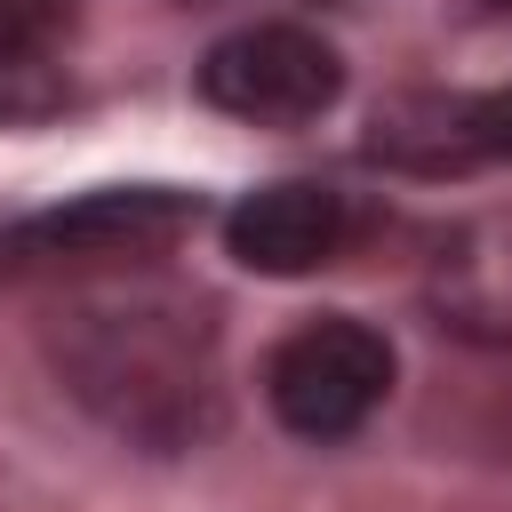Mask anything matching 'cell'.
<instances>
[{"label": "cell", "mask_w": 512, "mask_h": 512, "mask_svg": "<svg viewBox=\"0 0 512 512\" xmlns=\"http://www.w3.org/2000/svg\"><path fill=\"white\" fill-rule=\"evenodd\" d=\"M64 384L144 448H192L216 424V328L176 296L80 304L56 336Z\"/></svg>", "instance_id": "obj_1"}, {"label": "cell", "mask_w": 512, "mask_h": 512, "mask_svg": "<svg viewBox=\"0 0 512 512\" xmlns=\"http://www.w3.org/2000/svg\"><path fill=\"white\" fill-rule=\"evenodd\" d=\"M192 224H200V200L192 192H168V184H104V192H80V200L8 216L0 224V272L16 280V272L144 264L160 248H176Z\"/></svg>", "instance_id": "obj_2"}, {"label": "cell", "mask_w": 512, "mask_h": 512, "mask_svg": "<svg viewBox=\"0 0 512 512\" xmlns=\"http://www.w3.org/2000/svg\"><path fill=\"white\" fill-rule=\"evenodd\" d=\"M392 392V344L384 328L352 320V312H320L304 328H288L264 360V400L296 440H344L360 432Z\"/></svg>", "instance_id": "obj_3"}, {"label": "cell", "mask_w": 512, "mask_h": 512, "mask_svg": "<svg viewBox=\"0 0 512 512\" xmlns=\"http://www.w3.org/2000/svg\"><path fill=\"white\" fill-rule=\"evenodd\" d=\"M200 96L256 128H304L344 96V56L312 24H240L200 56Z\"/></svg>", "instance_id": "obj_4"}, {"label": "cell", "mask_w": 512, "mask_h": 512, "mask_svg": "<svg viewBox=\"0 0 512 512\" xmlns=\"http://www.w3.org/2000/svg\"><path fill=\"white\" fill-rule=\"evenodd\" d=\"M424 304L448 336L512 352V208H480L432 240Z\"/></svg>", "instance_id": "obj_5"}, {"label": "cell", "mask_w": 512, "mask_h": 512, "mask_svg": "<svg viewBox=\"0 0 512 512\" xmlns=\"http://www.w3.org/2000/svg\"><path fill=\"white\" fill-rule=\"evenodd\" d=\"M344 240H352V208H344V192L304 184V176H280V184L240 192L232 216H224V248H232L248 272H264V280L320 272V264L344 256Z\"/></svg>", "instance_id": "obj_6"}, {"label": "cell", "mask_w": 512, "mask_h": 512, "mask_svg": "<svg viewBox=\"0 0 512 512\" xmlns=\"http://www.w3.org/2000/svg\"><path fill=\"white\" fill-rule=\"evenodd\" d=\"M56 104H64V72L40 16L0 0V120H48Z\"/></svg>", "instance_id": "obj_7"}, {"label": "cell", "mask_w": 512, "mask_h": 512, "mask_svg": "<svg viewBox=\"0 0 512 512\" xmlns=\"http://www.w3.org/2000/svg\"><path fill=\"white\" fill-rule=\"evenodd\" d=\"M464 136H472V160H504L512 152V88L464 96Z\"/></svg>", "instance_id": "obj_8"}, {"label": "cell", "mask_w": 512, "mask_h": 512, "mask_svg": "<svg viewBox=\"0 0 512 512\" xmlns=\"http://www.w3.org/2000/svg\"><path fill=\"white\" fill-rule=\"evenodd\" d=\"M8 8H24V16H40V8H56V0H8Z\"/></svg>", "instance_id": "obj_9"}, {"label": "cell", "mask_w": 512, "mask_h": 512, "mask_svg": "<svg viewBox=\"0 0 512 512\" xmlns=\"http://www.w3.org/2000/svg\"><path fill=\"white\" fill-rule=\"evenodd\" d=\"M480 16H512V0H480Z\"/></svg>", "instance_id": "obj_10"}]
</instances>
